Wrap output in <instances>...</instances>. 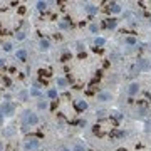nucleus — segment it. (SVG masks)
I'll return each mask as SVG.
<instances>
[{
  "mask_svg": "<svg viewBox=\"0 0 151 151\" xmlns=\"http://www.w3.org/2000/svg\"><path fill=\"white\" fill-rule=\"evenodd\" d=\"M74 107H76L77 112H84L87 109V102L86 101H74Z\"/></svg>",
  "mask_w": 151,
  "mask_h": 151,
  "instance_id": "obj_1",
  "label": "nucleus"
},
{
  "mask_svg": "<svg viewBox=\"0 0 151 151\" xmlns=\"http://www.w3.org/2000/svg\"><path fill=\"white\" fill-rule=\"evenodd\" d=\"M24 121H25V124H35L37 123V116L35 114H30V112H25Z\"/></svg>",
  "mask_w": 151,
  "mask_h": 151,
  "instance_id": "obj_2",
  "label": "nucleus"
},
{
  "mask_svg": "<svg viewBox=\"0 0 151 151\" xmlns=\"http://www.w3.org/2000/svg\"><path fill=\"white\" fill-rule=\"evenodd\" d=\"M2 111H4V114H7V116H12V114H14V104L5 102V104L2 106Z\"/></svg>",
  "mask_w": 151,
  "mask_h": 151,
  "instance_id": "obj_3",
  "label": "nucleus"
},
{
  "mask_svg": "<svg viewBox=\"0 0 151 151\" xmlns=\"http://www.w3.org/2000/svg\"><path fill=\"white\" fill-rule=\"evenodd\" d=\"M109 136H111V138H123L124 133L121 131V129H117V128H112L111 131H109Z\"/></svg>",
  "mask_w": 151,
  "mask_h": 151,
  "instance_id": "obj_4",
  "label": "nucleus"
},
{
  "mask_svg": "<svg viewBox=\"0 0 151 151\" xmlns=\"http://www.w3.org/2000/svg\"><path fill=\"white\" fill-rule=\"evenodd\" d=\"M102 27L114 29V27H116V19H106V20H104V24H102Z\"/></svg>",
  "mask_w": 151,
  "mask_h": 151,
  "instance_id": "obj_5",
  "label": "nucleus"
},
{
  "mask_svg": "<svg viewBox=\"0 0 151 151\" xmlns=\"http://www.w3.org/2000/svg\"><path fill=\"white\" fill-rule=\"evenodd\" d=\"M92 133L94 134H97V136H104V129H102V126H101V124H96L94 128H92Z\"/></svg>",
  "mask_w": 151,
  "mask_h": 151,
  "instance_id": "obj_6",
  "label": "nucleus"
},
{
  "mask_svg": "<svg viewBox=\"0 0 151 151\" xmlns=\"http://www.w3.org/2000/svg\"><path fill=\"white\" fill-rule=\"evenodd\" d=\"M37 144H39V143H37L35 139H29L27 143H25V148H27V149H35Z\"/></svg>",
  "mask_w": 151,
  "mask_h": 151,
  "instance_id": "obj_7",
  "label": "nucleus"
},
{
  "mask_svg": "<svg viewBox=\"0 0 151 151\" xmlns=\"http://www.w3.org/2000/svg\"><path fill=\"white\" fill-rule=\"evenodd\" d=\"M39 74H40V77H50V76H52V71H50V69H40L39 71Z\"/></svg>",
  "mask_w": 151,
  "mask_h": 151,
  "instance_id": "obj_8",
  "label": "nucleus"
},
{
  "mask_svg": "<svg viewBox=\"0 0 151 151\" xmlns=\"http://www.w3.org/2000/svg\"><path fill=\"white\" fill-rule=\"evenodd\" d=\"M138 91H139V86H138V84L134 82V84H131V86H129V94L131 96H134L136 94V92H138Z\"/></svg>",
  "mask_w": 151,
  "mask_h": 151,
  "instance_id": "obj_9",
  "label": "nucleus"
},
{
  "mask_svg": "<svg viewBox=\"0 0 151 151\" xmlns=\"http://www.w3.org/2000/svg\"><path fill=\"white\" fill-rule=\"evenodd\" d=\"M17 59L19 61H25L27 59V52L25 50H17Z\"/></svg>",
  "mask_w": 151,
  "mask_h": 151,
  "instance_id": "obj_10",
  "label": "nucleus"
},
{
  "mask_svg": "<svg viewBox=\"0 0 151 151\" xmlns=\"http://www.w3.org/2000/svg\"><path fill=\"white\" fill-rule=\"evenodd\" d=\"M111 97V94H107V92H101V94H97V99L99 101H106Z\"/></svg>",
  "mask_w": 151,
  "mask_h": 151,
  "instance_id": "obj_11",
  "label": "nucleus"
},
{
  "mask_svg": "<svg viewBox=\"0 0 151 151\" xmlns=\"http://www.w3.org/2000/svg\"><path fill=\"white\" fill-rule=\"evenodd\" d=\"M86 10L89 12V14H96V12H97V7H94V5H86Z\"/></svg>",
  "mask_w": 151,
  "mask_h": 151,
  "instance_id": "obj_12",
  "label": "nucleus"
},
{
  "mask_svg": "<svg viewBox=\"0 0 151 151\" xmlns=\"http://www.w3.org/2000/svg\"><path fill=\"white\" fill-rule=\"evenodd\" d=\"M40 49H42V50H47V49H49V42L42 39V40H40Z\"/></svg>",
  "mask_w": 151,
  "mask_h": 151,
  "instance_id": "obj_13",
  "label": "nucleus"
},
{
  "mask_svg": "<svg viewBox=\"0 0 151 151\" xmlns=\"http://www.w3.org/2000/svg\"><path fill=\"white\" fill-rule=\"evenodd\" d=\"M71 57H72V56H71V52H64V56H62L61 61L62 62H67V61H71Z\"/></svg>",
  "mask_w": 151,
  "mask_h": 151,
  "instance_id": "obj_14",
  "label": "nucleus"
},
{
  "mask_svg": "<svg viewBox=\"0 0 151 151\" xmlns=\"http://www.w3.org/2000/svg\"><path fill=\"white\" fill-rule=\"evenodd\" d=\"M37 9H39V10H45V9H47V4H45V2H39V4H37Z\"/></svg>",
  "mask_w": 151,
  "mask_h": 151,
  "instance_id": "obj_15",
  "label": "nucleus"
},
{
  "mask_svg": "<svg viewBox=\"0 0 151 151\" xmlns=\"http://www.w3.org/2000/svg\"><path fill=\"white\" fill-rule=\"evenodd\" d=\"M49 97L56 99V97H57V91H56V89H50V91H49Z\"/></svg>",
  "mask_w": 151,
  "mask_h": 151,
  "instance_id": "obj_16",
  "label": "nucleus"
},
{
  "mask_svg": "<svg viewBox=\"0 0 151 151\" xmlns=\"http://www.w3.org/2000/svg\"><path fill=\"white\" fill-rule=\"evenodd\" d=\"M111 9H112V12H121V7L117 4H111Z\"/></svg>",
  "mask_w": 151,
  "mask_h": 151,
  "instance_id": "obj_17",
  "label": "nucleus"
},
{
  "mask_svg": "<svg viewBox=\"0 0 151 151\" xmlns=\"http://www.w3.org/2000/svg\"><path fill=\"white\" fill-rule=\"evenodd\" d=\"M104 42H106V40L102 39V37H97V39H96V45H104Z\"/></svg>",
  "mask_w": 151,
  "mask_h": 151,
  "instance_id": "obj_18",
  "label": "nucleus"
},
{
  "mask_svg": "<svg viewBox=\"0 0 151 151\" xmlns=\"http://www.w3.org/2000/svg\"><path fill=\"white\" fill-rule=\"evenodd\" d=\"M126 42H128L129 45H134V44H136V39H134V37H128V39H126Z\"/></svg>",
  "mask_w": 151,
  "mask_h": 151,
  "instance_id": "obj_19",
  "label": "nucleus"
},
{
  "mask_svg": "<svg viewBox=\"0 0 151 151\" xmlns=\"http://www.w3.org/2000/svg\"><path fill=\"white\" fill-rule=\"evenodd\" d=\"M57 84H59V86H66V79H57Z\"/></svg>",
  "mask_w": 151,
  "mask_h": 151,
  "instance_id": "obj_20",
  "label": "nucleus"
},
{
  "mask_svg": "<svg viewBox=\"0 0 151 151\" xmlns=\"http://www.w3.org/2000/svg\"><path fill=\"white\" fill-rule=\"evenodd\" d=\"M4 84H5V86H10V84H12V81H10L9 77H4Z\"/></svg>",
  "mask_w": 151,
  "mask_h": 151,
  "instance_id": "obj_21",
  "label": "nucleus"
},
{
  "mask_svg": "<svg viewBox=\"0 0 151 151\" xmlns=\"http://www.w3.org/2000/svg\"><path fill=\"white\" fill-rule=\"evenodd\" d=\"M4 49H5L7 52H9V50H12V44H5V45H4Z\"/></svg>",
  "mask_w": 151,
  "mask_h": 151,
  "instance_id": "obj_22",
  "label": "nucleus"
},
{
  "mask_svg": "<svg viewBox=\"0 0 151 151\" xmlns=\"http://www.w3.org/2000/svg\"><path fill=\"white\" fill-rule=\"evenodd\" d=\"M19 14L24 15V14H25V7H19Z\"/></svg>",
  "mask_w": 151,
  "mask_h": 151,
  "instance_id": "obj_23",
  "label": "nucleus"
},
{
  "mask_svg": "<svg viewBox=\"0 0 151 151\" xmlns=\"http://www.w3.org/2000/svg\"><path fill=\"white\" fill-rule=\"evenodd\" d=\"M25 97H27V92H20V99L25 101Z\"/></svg>",
  "mask_w": 151,
  "mask_h": 151,
  "instance_id": "obj_24",
  "label": "nucleus"
},
{
  "mask_svg": "<svg viewBox=\"0 0 151 151\" xmlns=\"http://www.w3.org/2000/svg\"><path fill=\"white\" fill-rule=\"evenodd\" d=\"M62 97H64V99H69V97H71V94H69V92H64V94H62Z\"/></svg>",
  "mask_w": 151,
  "mask_h": 151,
  "instance_id": "obj_25",
  "label": "nucleus"
},
{
  "mask_svg": "<svg viewBox=\"0 0 151 151\" xmlns=\"http://www.w3.org/2000/svg\"><path fill=\"white\" fill-rule=\"evenodd\" d=\"M45 106H47V102H39V107H40V109H44Z\"/></svg>",
  "mask_w": 151,
  "mask_h": 151,
  "instance_id": "obj_26",
  "label": "nucleus"
},
{
  "mask_svg": "<svg viewBox=\"0 0 151 151\" xmlns=\"http://www.w3.org/2000/svg\"><path fill=\"white\" fill-rule=\"evenodd\" d=\"M30 94H32V96H39V94H40V92H39V91H37V89H34V91H32V92H30Z\"/></svg>",
  "mask_w": 151,
  "mask_h": 151,
  "instance_id": "obj_27",
  "label": "nucleus"
},
{
  "mask_svg": "<svg viewBox=\"0 0 151 151\" xmlns=\"http://www.w3.org/2000/svg\"><path fill=\"white\" fill-rule=\"evenodd\" d=\"M5 151H15V149H14V146L10 144V146H7V148H5Z\"/></svg>",
  "mask_w": 151,
  "mask_h": 151,
  "instance_id": "obj_28",
  "label": "nucleus"
},
{
  "mask_svg": "<svg viewBox=\"0 0 151 151\" xmlns=\"http://www.w3.org/2000/svg\"><path fill=\"white\" fill-rule=\"evenodd\" d=\"M50 107H52V109H56V107H57V101H54V102L50 104Z\"/></svg>",
  "mask_w": 151,
  "mask_h": 151,
  "instance_id": "obj_29",
  "label": "nucleus"
},
{
  "mask_svg": "<svg viewBox=\"0 0 151 151\" xmlns=\"http://www.w3.org/2000/svg\"><path fill=\"white\" fill-rule=\"evenodd\" d=\"M76 151H84V149L81 148V146H76Z\"/></svg>",
  "mask_w": 151,
  "mask_h": 151,
  "instance_id": "obj_30",
  "label": "nucleus"
},
{
  "mask_svg": "<svg viewBox=\"0 0 151 151\" xmlns=\"http://www.w3.org/2000/svg\"><path fill=\"white\" fill-rule=\"evenodd\" d=\"M117 151H126V149H124V148H119V149H117Z\"/></svg>",
  "mask_w": 151,
  "mask_h": 151,
  "instance_id": "obj_31",
  "label": "nucleus"
},
{
  "mask_svg": "<svg viewBox=\"0 0 151 151\" xmlns=\"http://www.w3.org/2000/svg\"><path fill=\"white\" fill-rule=\"evenodd\" d=\"M2 66H4V61H0V67H2Z\"/></svg>",
  "mask_w": 151,
  "mask_h": 151,
  "instance_id": "obj_32",
  "label": "nucleus"
},
{
  "mask_svg": "<svg viewBox=\"0 0 151 151\" xmlns=\"http://www.w3.org/2000/svg\"><path fill=\"white\" fill-rule=\"evenodd\" d=\"M149 22H151V17H149Z\"/></svg>",
  "mask_w": 151,
  "mask_h": 151,
  "instance_id": "obj_33",
  "label": "nucleus"
},
{
  "mask_svg": "<svg viewBox=\"0 0 151 151\" xmlns=\"http://www.w3.org/2000/svg\"><path fill=\"white\" fill-rule=\"evenodd\" d=\"M91 151H92V149H91Z\"/></svg>",
  "mask_w": 151,
  "mask_h": 151,
  "instance_id": "obj_34",
  "label": "nucleus"
}]
</instances>
